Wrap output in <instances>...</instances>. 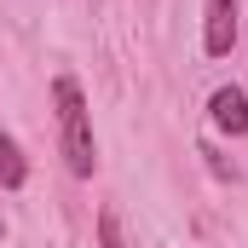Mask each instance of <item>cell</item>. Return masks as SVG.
Returning <instances> with one entry per match:
<instances>
[{"mask_svg":"<svg viewBox=\"0 0 248 248\" xmlns=\"http://www.w3.org/2000/svg\"><path fill=\"white\" fill-rule=\"evenodd\" d=\"M52 110H58V144L63 162L75 179H93L98 173V139H93V110H87V93L75 75H58L52 81Z\"/></svg>","mask_w":248,"mask_h":248,"instance_id":"cell-1","label":"cell"},{"mask_svg":"<svg viewBox=\"0 0 248 248\" xmlns=\"http://www.w3.org/2000/svg\"><path fill=\"white\" fill-rule=\"evenodd\" d=\"M237 46V0H208L202 6V52L225 58Z\"/></svg>","mask_w":248,"mask_h":248,"instance_id":"cell-2","label":"cell"},{"mask_svg":"<svg viewBox=\"0 0 248 248\" xmlns=\"http://www.w3.org/2000/svg\"><path fill=\"white\" fill-rule=\"evenodd\" d=\"M208 116L219 133H231V139H243L248 133V93L231 81V87H214V98H208Z\"/></svg>","mask_w":248,"mask_h":248,"instance_id":"cell-3","label":"cell"},{"mask_svg":"<svg viewBox=\"0 0 248 248\" xmlns=\"http://www.w3.org/2000/svg\"><path fill=\"white\" fill-rule=\"evenodd\" d=\"M23 179H29V162H23V150H17V139H12V133L0 127V185H6V190H17Z\"/></svg>","mask_w":248,"mask_h":248,"instance_id":"cell-4","label":"cell"},{"mask_svg":"<svg viewBox=\"0 0 248 248\" xmlns=\"http://www.w3.org/2000/svg\"><path fill=\"white\" fill-rule=\"evenodd\" d=\"M98 248H127V243H122V225H116V214H98Z\"/></svg>","mask_w":248,"mask_h":248,"instance_id":"cell-5","label":"cell"},{"mask_svg":"<svg viewBox=\"0 0 248 248\" xmlns=\"http://www.w3.org/2000/svg\"><path fill=\"white\" fill-rule=\"evenodd\" d=\"M0 237H6V219H0Z\"/></svg>","mask_w":248,"mask_h":248,"instance_id":"cell-6","label":"cell"}]
</instances>
